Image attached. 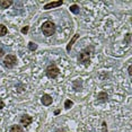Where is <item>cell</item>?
I'll use <instances>...</instances> for the list:
<instances>
[{
  "mask_svg": "<svg viewBox=\"0 0 132 132\" xmlns=\"http://www.w3.org/2000/svg\"><path fill=\"white\" fill-rule=\"evenodd\" d=\"M94 47L90 46V47H86V49H84L80 51L79 55H78V62L79 63H81L84 65H89V63H90V50H93Z\"/></svg>",
  "mask_w": 132,
  "mask_h": 132,
  "instance_id": "cell-1",
  "label": "cell"
},
{
  "mask_svg": "<svg viewBox=\"0 0 132 132\" xmlns=\"http://www.w3.org/2000/svg\"><path fill=\"white\" fill-rule=\"evenodd\" d=\"M42 32L45 36H52L55 33V25L54 23L50 22V20H46L45 23H43L42 25Z\"/></svg>",
  "mask_w": 132,
  "mask_h": 132,
  "instance_id": "cell-2",
  "label": "cell"
},
{
  "mask_svg": "<svg viewBox=\"0 0 132 132\" xmlns=\"http://www.w3.org/2000/svg\"><path fill=\"white\" fill-rule=\"evenodd\" d=\"M45 73H46V76L49 77L50 79H55V78L59 76L60 70H59V68L56 67L54 63H51V64H49V65L46 67Z\"/></svg>",
  "mask_w": 132,
  "mask_h": 132,
  "instance_id": "cell-3",
  "label": "cell"
},
{
  "mask_svg": "<svg viewBox=\"0 0 132 132\" xmlns=\"http://www.w3.org/2000/svg\"><path fill=\"white\" fill-rule=\"evenodd\" d=\"M17 63V59H16V56L13 55V54H8V55H6L5 56V59H4V65L6 68H14L15 65H16Z\"/></svg>",
  "mask_w": 132,
  "mask_h": 132,
  "instance_id": "cell-4",
  "label": "cell"
},
{
  "mask_svg": "<svg viewBox=\"0 0 132 132\" xmlns=\"http://www.w3.org/2000/svg\"><path fill=\"white\" fill-rule=\"evenodd\" d=\"M19 122H20V124H22L23 127H28V125L33 122V118L32 116H29V115H27V114H25V115H23L22 118H20Z\"/></svg>",
  "mask_w": 132,
  "mask_h": 132,
  "instance_id": "cell-5",
  "label": "cell"
},
{
  "mask_svg": "<svg viewBox=\"0 0 132 132\" xmlns=\"http://www.w3.org/2000/svg\"><path fill=\"white\" fill-rule=\"evenodd\" d=\"M41 102H42V104H43L44 106H50V105L52 104V102H53V98L51 97L50 95L44 94L43 96H42V98H41Z\"/></svg>",
  "mask_w": 132,
  "mask_h": 132,
  "instance_id": "cell-6",
  "label": "cell"
},
{
  "mask_svg": "<svg viewBox=\"0 0 132 132\" xmlns=\"http://www.w3.org/2000/svg\"><path fill=\"white\" fill-rule=\"evenodd\" d=\"M63 4V1H53V2H49V4H46L44 6V9L45 10H49L51 8H55V7H59V6H61Z\"/></svg>",
  "mask_w": 132,
  "mask_h": 132,
  "instance_id": "cell-7",
  "label": "cell"
},
{
  "mask_svg": "<svg viewBox=\"0 0 132 132\" xmlns=\"http://www.w3.org/2000/svg\"><path fill=\"white\" fill-rule=\"evenodd\" d=\"M72 87H73V89L76 92H80L81 90V88H82V80L81 79L75 80L73 84H72Z\"/></svg>",
  "mask_w": 132,
  "mask_h": 132,
  "instance_id": "cell-8",
  "label": "cell"
},
{
  "mask_svg": "<svg viewBox=\"0 0 132 132\" xmlns=\"http://www.w3.org/2000/svg\"><path fill=\"white\" fill-rule=\"evenodd\" d=\"M107 98H109V95H107L105 92L98 93V95H97V101L100 102V103H105V102L107 101Z\"/></svg>",
  "mask_w": 132,
  "mask_h": 132,
  "instance_id": "cell-9",
  "label": "cell"
},
{
  "mask_svg": "<svg viewBox=\"0 0 132 132\" xmlns=\"http://www.w3.org/2000/svg\"><path fill=\"white\" fill-rule=\"evenodd\" d=\"M11 5H13L11 0H0V8L1 9H6V8L10 7Z\"/></svg>",
  "mask_w": 132,
  "mask_h": 132,
  "instance_id": "cell-10",
  "label": "cell"
},
{
  "mask_svg": "<svg viewBox=\"0 0 132 132\" xmlns=\"http://www.w3.org/2000/svg\"><path fill=\"white\" fill-rule=\"evenodd\" d=\"M78 37H79V34H75V35H73V37H72V38H71V41H70V42H69V44H68V45H67V51H68V52H70L71 47H72V45H73V43H75V42H76V41H77V38H78Z\"/></svg>",
  "mask_w": 132,
  "mask_h": 132,
  "instance_id": "cell-11",
  "label": "cell"
},
{
  "mask_svg": "<svg viewBox=\"0 0 132 132\" xmlns=\"http://www.w3.org/2000/svg\"><path fill=\"white\" fill-rule=\"evenodd\" d=\"M9 132H24L22 125H11Z\"/></svg>",
  "mask_w": 132,
  "mask_h": 132,
  "instance_id": "cell-12",
  "label": "cell"
},
{
  "mask_svg": "<svg viewBox=\"0 0 132 132\" xmlns=\"http://www.w3.org/2000/svg\"><path fill=\"white\" fill-rule=\"evenodd\" d=\"M7 27H6L5 25H2V24H0V36H5L6 34H7Z\"/></svg>",
  "mask_w": 132,
  "mask_h": 132,
  "instance_id": "cell-13",
  "label": "cell"
},
{
  "mask_svg": "<svg viewBox=\"0 0 132 132\" xmlns=\"http://www.w3.org/2000/svg\"><path fill=\"white\" fill-rule=\"evenodd\" d=\"M70 11L73 14H79V7H78L77 5H72L70 7Z\"/></svg>",
  "mask_w": 132,
  "mask_h": 132,
  "instance_id": "cell-14",
  "label": "cell"
},
{
  "mask_svg": "<svg viewBox=\"0 0 132 132\" xmlns=\"http://www.w3.org/2000/svg\"><path fill=\"white\" fill-rule=\"evenodd\" d=\"M73 105V102L72 101H70V100H67L64 102V109H67V110H69L71 106Z\"/></svg>",
  "mask_w": 132,
  "mask_h": 132,
  "instance_id": "cell-15",
  "label": "cell"
},
{
  "mask_svg": "<svg viewBox=\"0 0 132 132\" xmlns=\"http://www.w3.org/2000/svg\"><path fill=\"white\" fill-rule=\"evenodd\" d=\"M28 49L31 51H34V50L37 49V45L35 43H33V42H29V43H28Z\"/></svg>",
  "mask_w": 132,
  "mask_h": 132,
  "instance_id": "cell-16",
  "label": "cell"
},
{
  "mask_svg": "<svg viewBox=\"0 0 132 132\" xmlns=\"http://www.w3.org/2000/svg\"><path fill=\"white\" fill-rule=\"evenodd\" d=\"M102 132H107V124H106V122L102 123Z\"/></svg>",
  "mask_w": 132,
  "mask_h": 132,
  "instance_id": "cell-17",
  "label": "cell"
},
{
  "mask_svg": "<svg viewBox=\"0 0 132 132\" xmlns=\"http://www.w3.org/2000/svg\"><path fill=\"white\" fill-rule=\"evenodd\" d=\"M28 29H29L28 26H25V27H24V28H22V33H23V34H27Z\"/></svg>",
  "mask_w": 132,
  "mask_h": 132,
  "instance_id": "cell-18",
  "label": "cell"
},
{
  "mask_svg": "<svg viewBox=\"0 0 132 132\" xmlns=\"http://www.w3.org/2000/svg\"><path fill=\"white\" fill-rule=\"evenodd\" d=\"M5 107V103H4V101L0 98V110H2Z\"/></svg>",
  "mask_w": 132,
  "mask_h": 132,
  "instance_id": "cell-19",
  "label": "cell"
},
{
  "mask_svg": "<svg viewBox=\"0 0 132 132\" xmlns=\"http://www.w3.org/2000/svg\"><path fill=\"white\" fill-rule=\"evenodd\" d=\"M4 55H5V51H4V49H1V47H0V59H1Z\"/></svg>",
  "mask_w": 132,
  "mask_h": 132,
  "instance_id": "cell-20",
  "label": "cell"
},
{
  "mask_svg": "<svg viewBox=\"0 0 132 132\" xmlns=\"http://www.w3.org/2000/svg\"><path fill=\"white\" fill-rule=\"evenodd\" d=\"M130 38H131V34H127V38H125V40H127V42H128V43L129 44H130Z\"/></svg>",
  "mask_w": 132,
  "mask_h": 132,
  "instance_id": "cell-21",
  "label": "cell"
},
{
  "mask_svg": "<svg viewBox=\"0 0 132 132\" xmlns=\"http://www.w3.org/2000/svg\"><path fill=\"white\" fill-rule=\"evenodd\" d=\"M128 71H129V76H132V67L131 65H129V69H128Z\"/></svg>",
  "mask_w": 132,
  "mask_h": 132,
  "instance_id": "cell-22",
  "label": "cell"
},
{
  "mask_svg": "<svg viewBox=\"0 0 132 132\" xmlns=\"http://www.w3.org/2000/svg\"><path fill=\"white\" fill-rule=\"evenodd\" d=\"M59 113H60V110H56V111H55V112H54V114H55V115H58V114H59Z\"/></svg>",
  "mask_w": 132,
  "mask_h": 132,
  "instance_id": "cell-23",
  "label": "cell"
},
{
  "mask_svg": "<svg viewBox=\"0 0 132 132\" xmlns=\"http://www.w3.org/2000/svg\"><path fill=\"white\" fill-rule=\"evenodd\" d=\"M55 132H64V131H63V130H56Z\"/></svg>",
  "mask_w": 132,
  "mask_h": 132,
  "instance_id": "cell-24",
  "label": "cell"
}]
</instances>
